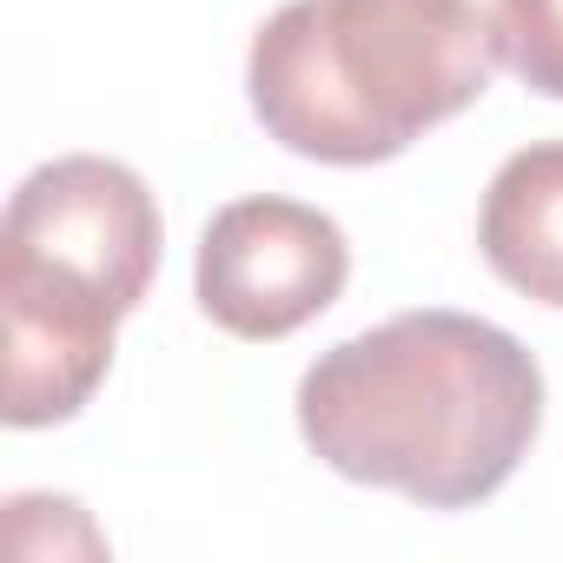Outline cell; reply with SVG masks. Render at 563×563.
I'll return each mask as SVG.
<instances>
[{"instance_id": "4", "label": "cell", "mask_w": 563, "mask_h": 563, "mask_svg": "<svg viewBox=\"0 0 563 563\" xmlns=\"http://www.w3.org/2000/svg\"><path fill=\"white\" fill-rule=\"evenodd\" d=\"M352 278L345 225L299 199H232L199 239V312L232 339H292L325 306H339Z\"/></svg>"}, {"instance_id": "5", "label": "cell", "mask_w": 563, "mask_h": 563, "mask_svg": "<svg viewBox=\"0 0 563 563\" xmlns=\"http://www.w3.org/2000/svg\"><path fill=\"white\" fill-rule=\"evenodd\" d=\"M0 319H8V418L14 431L67 424L113 365L120 312L67 278L0 265Z\"/></svg>"}, {"instance_id": "6", "label": "cell", "mask_w": 563, "mask_h": 563, "mask_svg": "<svg viewBox=\"0 0 563 563\" xmlns=\"http://www.w3.org/2000/svg\"><path fill=\"white\" fill-rule=\"evenodd\" d=\"M477 245L504 286L563 312V140L517 146L490 173Z\"/></svg>"}, {"instance_id": "1", "label": "cell", "mask_w": 563, "mask_h": 563, "mask_svg": "<svg viewBox=\"0 0 563 563\" xmlns=\"http://www.w3.org/2000/svg\"><path fill=\"white\" fill-rule=\"evenodd\" d=\"M543 424L537 358L471 312H398L299 378V431L352 484L464 510L510 484Z\"/></svg>"}, {"instance_id": "7", "label": "cell", "mask_w": 563, "mask_h": 563, "mask_svg": "<svg viewBox=\"0 0 563 563\" xmlns=\"http://www.w3.org/2000/svg\"><path fill=\"white\" fill-rule=\"evenodd\" d=\"M497 41L530 93L563 100V0H497Z\"/></svg>"}, {"instance_id": "2", "label": "cell", "mask_w": 563, "mask_h": 563, "mask_svg": "<svg viewBox=\"0 0 563 563\" xmlns=\"http://www.w3.org/2000/svg\"><path fill=\"white\" fill-rule=\"evenodd\" d=\"M504 60L477 0H286L245 60L258 126L319 166L398 159L464 113Z\"/></svg>"}, {"instance_id": "3", "label": "cell", "mask_w": 563, "mask_h": 563, "mask_svg": "<svg viewBox=\"0 0 563 563\" xmlns=\"http://www.w3.org/2000/svg\"><path fill=\"white\" fill-rule=\"evenodd\" d=\"M0 265H27L67 278V286H87L126 319L159 272V199L120 159L100 153L47 159L8 199Z\"/></svg>"}]
</instances>
